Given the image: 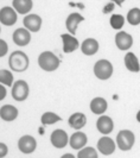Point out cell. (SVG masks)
<instances>
[{
  "label": "cell",
  "instance_id": "cell-24",
  "mask_svg": "<svg viewBox=\"0 0 140 158\" xmlns=\"http://www.w3.org/2000/svg\"><path fill=\"white\" fill-rule=\"evenodd\" d=\"M126 19H127L128 24H131V25H133V26L139 25L140 24V10L137 7L130 10L128 13H127Z\"/></svg>",
  "mask_w": 140,
  "mask_h": 158
},
{
  "label": "cell",
  "instance_id": "cell-20",
  "mask_svg": "<svg viewBox=\"0 0 140 158\" xmlns=\"http://www.w3.org/2000/svg\"><path fill=\"white\" fill-rule=\"evenodd\" d=\"M124 62H125V67L127 68V70L132 71V73H139L140 71L139 60H138V57L135 56V54H133L131 51L127 52V54L125 55Z\"/></svg>",
  "mask_w": 140,
  "mask_h": 158
},
{
  "label": "cell",
  "instance_id": "cell-34",
  "mask_svg": "<svg viewBox=\"0 0 140 158\" xmlns=\"http://www.w3.org/2000/svg\"><path fill=\"white\" fill-rule=\"evenodd\" d=\"M137 120H138V121L140 123V111L137 113Z\"/></svg>",
  "mask_w": 140,
  "mask_h": 158
},
{
  "label": "cell",
  "instance_id": "cell-22",
  "mask_svg": "<svg viewBox=\"0 0 140 158\" xmlns=\"http://www.w3.org/2000/svg\"><path fill=\"white\" fill-rule=\"evenodd\" d=\"M12 7L19 15H27L33 7V1L32 0H13Z\"/></svg>",
  "mask_w": 140,
  "mask_h": 158
},
{
  "label": "cell",
  "instance_id": "cell-18",
  "mask_svg": "<svg viewBox=\"0 0 140 158\" xmlns=\"http://www.w3.org/2000/svg\"><path fill=\"white\" fill-rule=\"evenodd\" d=\"M68 124H69V126L71 128H74V130H81V128H83V127L86 126L87 124V117L83 114V113H81V112H77V113H74V114H71L68 119Z\"/></svg>",
  "mask_w": 140,
  "mask_h": 158
},
{
  "label": "cell",
  "instance_id": "cell-4",
  "mask_svg": "<svg viewBox=\"0 0 140 158\" xmlns=\"http://www.w3.org/2000/svg\"><path fill=\"white\" fill-rule=\"evenodd\" d=\"M94 74L99 80H108L113 75V64L108 60H99L94 64Z\"/></svg>",
  "mask_w": 140,
  "mask_h": 158
},
{
  "label": "cell",
  "instance_id": "cell-2",
  "mask_svg": "<svg viewBox=\"0 0 140 158\" xmlns=\"http://www.w3.org/2000/svg\"><path fill=\"white\" fill-rule=\"evenodd\" d=\"M38 65L45 71H55L60 67V58L51 51H43L38 56Z\"/></svg>",
  "mask_w": 140,
  "mask_h": 158
},
{
  "label": "cell",
  "instance_id": "cell-15",
  "mask_svg": "<svg viewBox=\"0 0 140 158\" xmlns=\"http://www.w3.org/2000/svg\"><path fill=\"white\" fill-rule=\"evenodd\" d=\"M84 20V17L81 16L80 13L77 12H72V13H70L69 16L67 17V20H65V27H67V30L69 31V33L71 35H76V32H77V26L80 23H82Z\"/></svg>",
  "mask_w": 140,
  "mask_h": 158
},
{
  "label": "cell",
  "instance_id": "cell-14",
  "mask_svg": "<svg viewBox=\"0 0 140 158\" xmlns=\"http://www.w3.org/2000/svg\"><path fill=\"white\" fill-rule=\"evenodd\" d=\"M24 27L27 29L30 32H38L42 27V18L38 15H27L25 16V18L23 19Z\"/></svg>",
  "mask_w": 140,
  "mask_h": 158
},
{
  "label": "cell",
  "instance_id": "cell-3",
  "mask_svg": "<svg viewBox=\"0 0 140 158\" xmlns=\"http://www.w3.org/2000/svg\"><path fill=\"white\" fill-rule=\"evenodd\" d=\"M135 143V135L130 130H121L117 135V145L121 151H130Z\"/></svg>",
  "mask_w": 140,
  "mask_h": 158
},
{
  "label": "cell",
  "instance_id": "cell-19",
  "mask_svg": "<svg viewBox=\"0 0 140 158\" xmlns=\"http://www.w3.org/2000/svg\"><path fill=\"white\" fill-rule=\"evenodd\" d=\"M90 111L93 112L94 114H97V115H102L105 112L107 111L108 108V103L107 101L103 99V98H94L93 100L90 101Z\"/></svg>",
  "mask_w": 140,
  "mask_h": 158
},
{
  "label": "cell",
  "instance_id": "cell-11",
  "mask_svg": "<svg viewBox=\"0 0 140 158\" xmlns=\"http://www.w3.org/2000/svg\"><path fill=\"white\" fill-rule=\"evenodd\" d=\"M12 40L14 42V44L18 45V47H26L31 40V33L25 27L24 29L19 27V29H17L16 31L13 32Z\"/></svg>",
  "mask_w": 140,
  "mask_h": 158
},
{
  "label": "cell",
  "instance_id": "cell-17",
  "mask_svg": "<svg viewBox=\"0 0 140 158\" xmlns=\"http://www.w3.org/2000/svg\"><path fill=\"white\" fill-rule=\"evenodd\" d=\"M99 42L95 38H87L81 44V51L83 52V55L93 56L99 51Z\"/></svg>",
  "mask_w": 140,
  "mask_h": 158
},
{
  "label": "cell",
  "instance_id": "cell-29",
  "mask_svg": "<svg viewBox=\"0 0 140 158\" xmlns=\"http://www.w3.org/2000/svg\"><path fill=\"white\" fill-rule=\"evenodd\" d=\"M8 152V148L5 143H0V157H6Z\"/></svg>",
  "mask_w": 140,
  "mask_h": 158
},
{
  "label": "cell",
  "instance_id": "cell-5",
  "mask_svg": "<svg viewBox=\"0 0 140 158\" xmlns=\"http://www.w3.org/2000/svg\"><path fill=\"white\" fill-rule=\"evenodd\" d=\"M29 92H30V88H29V85L26 81L24 80H18L13 83L12 86V98L16 100V101H25L29 96Z\"/></svg>",
  "mask_w": 140,
  "mask_h": 158
},
{
  "label": "cell",
  "instance_id": "cell-27",
  "mask_svg": "<svg viewBox=\"0 0 140 158\" xmlns=\"http://www.w3.org/2000/svg\"><path fill=\"white\" fill-rule=\"evenodd\" d=\"M109 23L114 30H121L125 24V17L122 15H113L109 19Z\"/></svg>",
  "mask_w": 140,
  "mask_h": 158
},
{
  "label": "cell",
  "instance_id": "cell-9",
  "mask_svg": "<svg viewBox=\"0 0 140 158\" xmlns=\"http://www.w3.org/2000/svg\"><path fill=\"white\" fill-rule=\"evenodd\" d=\"M17 12L13 7L4 6L0 10V22L5 26H12L17 23Z\"/></svg>",
  "mask_w": 140,
  "mask_h": 158
},
{
  "label": "cell",
  "instance_id": "cell-30",
  "mask_svg": "<svg viewBox=\"0 0 140 158\" xmlns=\"http://www.w3.org/2000/svg\"><path fill=\"white\" fill-rule=\"evenodd\" d=\"M114 6H115V4H114V2H109V4H107V5L103 7V11H102V12H103L105 15L110 13V12L114 10Z\"/></svg>",
  "mask_w": 140,
  "mask_h": 158
},
{
  "label": "cell",
  "instance_id": "cell-21",
  "mask_svg": "<svg viewBox=\"0 0 140 158\" xmlns=\"http://www.w3.org/2000/svg\"><path fill=\"white\" fill-rule=\"evenodd\" d=\"M0 117L4 121H13L18 117V110L12 105H4L0 108Z\"/></svg>",
  "mask_w": 140,
  "mask_h": 158
},
{
  "label": "cell",
  "instance_id": "cell-35",
  "mask_svg": "<svg viewBox=\"0 0 140 158\" xmlns=\"http://www.w3.org/2000/svg\"><path fill=\"white\" fill-rule=\"evenodd\" d=\"M43 132H44V130L43 128H39V135H44Z\"/></svg>",
  "mask_w": 140,
  "mask_h": 158
},
{
  "label": "cell",
  "instance_id": "cell-28",
  "mask_svg": "<svg viewBox=\"0 0 140 158\" xmlns=\"http://www.w3.org/2000/svg\"><path fill=\"white\" fill-rule=\"evenodd\" d=\"M8 45L6 43V40H4L2 38L0 40V57H4V56L7 54Z\"/></svg>",
  "mask_w": 140,
  "mask_h": 158
},
{
  "label": "cell",
  "instance_id": "cell-25",
  "mask_svg": "<svg viewBox=\"0 0 140 158\" xmlns=\"http://www.w3.org/2000/svg\"><path fill=\"white\" fill-rule=\"evenodd\" d=\"M77 158H97V151L92 146H84L81 150H78Z\"/></svg>",
  "mask_w": 140,
  "mask_h": 158
},
{
  "label": "cell",
  "instance_id": "cell-32",
  "mask_svg": "<svg viewBox=\"0 0 140 158\" xmlns=\"http://www.w3.org/2000/svg\"><path fill=\"white\" fill-rule=\"evenodd\" d=\"M112 2H114V4H117V6H122V4H124L126 0H110Z\"/></svg>",
  "mask_w": 140,
  "mask_h": 158
},
{
  "label": "cell",
  "instance_id": "cell-12",
  "mask_svg": "<svg viewBox=\"0 0 140 158\" xmlns=\"http://www.w3.org/2000/svg\"><path fill=\"white\" fill-rule=\"evenodd\" d=\"M61 38L63 42V51L65 54H71L81 47L77 38H75V36L71 33H63L61 35Z\"/></svg>",
  "mask_w": 140,
  "mask_h": 158
},
{
  "label": "cell",
  "instance_id": "cell-7",
  "mask_svg": "<svg viewBox=\"0 0 140 158\" xmlns=\"http://www.w3.org/2000/svg\"><path fill=\"white\" fill-rule=\"evenodd\" d=\"M36 148H37V142L32 135H25L20 137L18 140V149L24 155H30L32 152H35Z\"/></svg>",
  "mask_w": 140,
  "mask_h": 158
},
{
  "label": "cell",
  "instance_id": "cell-23",
  "mask_svg": "<svg viewBox=\"0 0 140 158\" xmlns=\"http://www.w3.org/2000/svg\"><path fill=\"white\" fill-rule=\"evenodd\" d=\"M62 118L60 115H57L54 112H45L42 117H40V123L44 126H49V125H54L57 121H61Z\"/></svg>",
  "mask_w": 140,
  "mask_h": 158
},
{
  "label": "cell",
  "instance_id": "cell-1",
  "mask_svg": "<svg viewBox=\"0 0 140 158\" xmlns=\"http://www.w3.org/2000/svg\"><path fill=\"white\" fill-rule=\"evenodd\" d=\"M29 57L27 55L20 51V50H17V51H13L10 57H8V65L10 68L13 71H17V73H22V71H25L27 68H29Z\"/></svg>",
  "mask_w": 140,
  "mask_h": 158
},
{
  "label": "cell",
  "instance_id": "cell-10",
  "mask_svg": "<svg viewBox=\"0 0 140 158\" xmlns=\"http://www.w3.org/2000/svg\"><path fill=\"white\" fill-rule=\"evenodd\" d=\"M96 128L101 135H108L109 133H112V131L114 128L113 119L108 117V115H105V114L100 115V118L97 119V121H96Z\"/></svg>",
  "mask_w": 140,
  "mask_h": 158
},
{
  "label": "cell",
  "instance_id": "cell-33",
  "mask_svg": "<svg viewBox=\"0 0 140 158\" xmlns=\"http://www.w3.org/2000/svg\"><path fill=\"white\" fill-rule=\"evenodd\" d=\"M62 158H75V156L71 155V153H67V155H63Z\"/></svg>",
  "mask_w": 140,
  "mask_h": 158
},
{
  "label": "cell",
  "instance_id": "cell-6",
  "mask_svg": "<svg viewBox=\"0 0 140 158\" xmlns=\"http://www.w3.org/2000/svg\"><path fill=\"white\" fill-rule=\"evenodd\" d=\"M69 135L64 130H55L50 135V143L56 149H64L69 144Z\"/></svg>",
  "mask_w": 140,
  "mask_h": 158
},
{
  "label": "cell",
  "instance_id": "cell-8",
  "mask_svg": "<svg viewBox=\"0 0 140 158\" xmlns=\"http://www.w3.org/2000/svg\"><path fill=\"white\" fill-rule=\"evenodd\" d=\"M117 149V144L108 135H103L97 142V151L103 156H110Z\"/></svg>",
  "mask_w": 140,
  "mask_h": 158
},
{
  "label": "cell",
  "instance_id": "cell-26",
  "mask_svg": "<svg viewBox=\"0 0 140 158\" xmlns=\"http://www.w3.org/2000/svg\"><path fill=\"white\" fill-rule=\"evenodd\" d=\"M0 83L5 85V86H13V75L10 70L6 69H1L0 70Z\"/></svg>",
  "mask_w": 140,
  "mask_h": 158
},
{
  "label": "cell",
  "instance_id": "cell-13",
  "mask_svg": "<svg viewBox=\"0 0 140 158\" xmlns=\"http://www.w3.org/2000/svg\"><path fill=\"white\" fill-rule=\"evenodd\" d=\"M115 44L119 50L126 51L128 49H131L133 45V38L130 33L125 31H119L115 35Z\"/></svg>",
  "mask_w": 140,
  "mask_h": 158
},
{
  "label": "cell",
  "instance_id": "cell-16",
  "mask_svg": "<svg viewBox=\"0 0 140 158\" xmlns=\"http://www.w3.org/2000/svg\"><path fill=\"white\" fill-rule=\"evenodd\" d=\"M87 142H88V137H87L86 133H83L80 130H77L74 135L70 137L69 145L70 148L74 149V150H81L82 148L86 146Z\"/></svg>",
  "mask_w": 140,
  "mask_h": 158
},
{
  "label": "cell",
  "instance_id": "cell-31",
  "mask_svg": "<svg viewBox=\"0 0 140 158\" xmlns=\"http://www.w3.org/2000/svg\"><path fill=\"white\" fill-rule=\"evenodd\" d=\"M6 94H7V92H6L5 85H1V83H0V100H1V101L6 98Z\"/></svg>",
  "mask_w": 140,
  "mask_h": 158
}]
</instances>
